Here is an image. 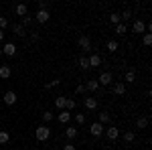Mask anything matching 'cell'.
Here are the masks:
<instances>
[{"mask_svg": "<svg viewBox=\"0 0 152 150\" xmlns=\"http://www.w3.org/2000/svg\"><path fill=\"white\" fill-rule=\"evenodd\" d=\"M49 18H51L49 10H37V14H35V20H37V23L45 24V23H49Z\"/></svg>", "mask_w": 152, "mask_h": 150, "instance_id": "obj_9", "label": "cell"}, {"mask_svg": "<svg viewBox=\"0 0 152 150\" xmlns=\"http://www.w3.org/2000/svg\"><path fill=\"white\" fill-rule=\"evenodd\" d=\"M0 51H2V55L12 57V55H16V45H14V43H2Z\"/></svg>", "mask_w": 152, "mask_h": 150, "instance_id": "obj_3", "label": "cell"}, {"mask_svg": "<svg viewBox=\"0 0 152 150\" xmlns=\"http://www.w3.org/2000/svg\"><path fill=\"white\" fill-rule=\"evenodd\" d=\"M132 31H134V33H138V35L146 33V23H144V20H140V18H136V20L132 23Z\"/></svg>", "mask_w": 152, "mask_h": 150, "instance_id": "obj_6", "label": "cell"}, {"mask_svg": "<svg viewBox=\"0 0 152 150\" xmlns=\"http://www.w3.org/2000/svg\"><path fill=\"white\" fill-rule=\"evenodd\" d=\"M97 122H99L102 126H105V124H110V122H112V116L107 114V112H102V114L97 116Z\"/></svg>", "mask_w": 152, "mask_h": 150, "instance_id": "obj_17", "label": "cell"}, {"mask_svg": "<svg viewBox=\"0 0 152 150\" xmlns=\"http://www.w3.org/2000/svg\"><path fill=\"white\" fill-rule=\"evenodd\" d=\"M104 130H105V128L102 126L99 122H94V124H91V128H89V134H91L94 138H97V136H102V134H104Z\"/></svg>", "mask_w": 152, "mask_h": 150, "instance_id": "obj_7", "label": "cell"}, {"mask_svg": "<svg viewBox=\"0 0 152 150\" xmlns=\"http://www.w3.org/2000/svg\"><path fill=\"white\" fill-rule=\"evenodd\" d=\"M126 33H128V26H126V24H124V23H120V24H116V35H120V37H124V35H126Z\"/></svg>", "mask_w": 152, "mask_h": 150, "instance_id": "obj_24", "label": "cell"}, {"mask_svg": "<svg viewBox=\"0 0 152 150\" xmlns=\"http://www.w3.org/2000/svg\"><path fill=\"white\" fill-rule=\"evenodd\" d=\"M107 20H110V23L114 24V26H116V24H120V23H122V20H120V14H118V12H112V14L107 16Z\"/></svg>", "mask_w": 152, "mask_h": 150, "instance_id": "obj_26", "label": "cell"}, {"mask_svg": "<svg viewBox=\"0 0 152 150\" xmlns=\"http://www.w3.org/2000/svg\"><path fill=\"white\" fill-rule=\"evenodd\" d=\"M35 138L39 140V142H47V140L51 138V128H49L47 124H41V126L35 130Z\"/></svg>", "mask_w": 152, "mask_h": 150, "instance_id": "obj_1", "label": "cell"}, {"mask_svg": "<svg viewBox=\"0 0 152 150\" xmlns=\"http://www.w3.org/2000/svg\"><path fill=\"white\" fill-rule=\"evenodd\" d=\"M87 63H89V69H94V67H99V65H102V57H99V55H89V57H87Z\"/></svg>", "mask_w": 152, "mask_h": 150, "instance_id": "obj_11", "label": "cell"}, {"mask_svg": "<svg viewBox=\"0 0 152 150\" xmlns=\"http://www.w3.org/2000/svg\"><path fill=\"white\" fill-rule=\"evenodd\" d=\"M41 118H43V122H45V124H49V122H53V118H55V116H53V112L45 110V112L41 114Z\"/></svg>", "mask_w": 152, "mask_h": 150, "instance_id": "obj_25", "label": "cell"}, {"mask_svg": "<svg viewBox=\"0 0 152 150\" xmlns=\"http://www.w3.org/2000/svg\"><path fill=\"white\" fill-rule=\"evenodd\" d=\"M6 26H8V18L6 16H0V31H4Z\"/></svg>", "mask_w": 152, "mask_h": 150, "instance_id": "obj_35", "label": "cell"}, {"mask_svg": "<svg viewBox=\"0 0 152 150\" xmlns=\"http://www.w3.org/2000/svg\"><path fill=\"white\" fill-rule=\"evenodd\" d=\"M35 150H39V148H35Z\"/></svg>", "mask_w": 152, "mask_h": 150, "instance_id": "obj_44", "label": "cell"}, {"mask_svg": "<svg viewBox=\"0 0 152 150\" xmlns=\"http://www.w3.org/2000/svg\"><path fill=\"white\" fill-rule=\"evenodd\" d=\"M97 83H99V87H102V85H112V83H114V75H112L110 71H104V73L97 77Z\"/></svg>", "mask_w": 152, "mask_h": 150, "instance_id": "obj_4", "label": "cell"}, {"mask_svg": "<svg viewBox=\"0 0 152 150\" xmlns=\"http://www.w3.org/2000/svg\"><path fill=\"white\" fill-rule=\"evenodd\" d=\"M105 49H107L110 53H116L118 49H120V45H118V41H107V43H105Z\"/></svg>", "mask_w": 152, "mask_h": 150, "instance_id": "obj_23", "label": "cell"}, {"mask_svg": "<svg viewBox=\"0 0 152 150\" xmlns=\"http://www.w3.org/2000/svg\"><path fill=\"white\" fill-rule=\"evenodd\" d=\"M0 57H2V51H0Z\"/></svg>", "mask_w": 152, "mask_h": 150, "instance_id": "obj_41", "label": "cell"}, {"mask_svg": "<svg viewBox=\"0 0 152 150\" xmlns=\"http://www.w3.org/2000/svg\"><path fill=\"white\" fill-rule=\"evenodd\" d=\"M63 150H75V144L67 142V144H63Z\"/></svg>", "mask_w": 152, "mask_h": 150, "instance_id": "obj_39", "label": "cell"}, {"mask_svg": "<svg viewBox=\"0 0 152 150\" xmlns=\"http://www.w3.org/2000/svg\"><path fill=\"white\" fill-rule=\"evenodd\" d=\"M65 136H67L69 140L77 138V130H75V126H67V128H65Z\"/></svg>", "mask_w": 152, "mask_h": 150, "instance_id": "obj_22", "label": "cell"}, {"mask_svg": "<svg viewBox=\"0 0 152 150\" xmlns=\"http://www.w3.org/2000/svg\"><path fill=\"white\" fill-rule=\"evenodd\" d=\"M65 110H67V112L75 110V100H73V97H67V102H65Z\"/></svg>", "mask_w": 152, "mask_h": 150, "instance_id": "obj_30", "label": "cell"}, {"mask_svg": "<svg viewBox=\"0 0 152 150\" xmlns=\"http://www.w3.org/2000/svg\"><path fill=\"white\" fill-rule=\"evenodd\" d=\"M77 47H79L81 51H91V39L87 35H81L77 39Z\"/></svg>", "mask_w": 152, "mask_h": 150, "instance_id": "obj_2", "label": "cell"}, {"mask_svg": "<svg viewBox=\"0 0 152 150\" xmlns=\"http://www.w3.org/2000/svg\"><path fill=\"white\" fill-rule=\"evenodd\" d=\"M10 75H12L10 65H2V67H0V77H2V79H8Z\"/></svg>", "mask_w": 152, "mask_h": 150, "instance_id": "obj_19", "label": "cell"}, {"mask_svg": "<svg viewBox=\"0 0 152 150\" xmlns=\"http://www.w3.org/2000/svg\"><path fill=\"white\" fill-rule=\"evenodd\" d=\"M77 65H79V69H81V71H89V63H87V57H85V55L77 57Z\"/></svg>", "mask_w": 152, "mask_h": 150, "instance_id": "obj_16", "label": "cell"}, {"mask_svg": "<svg viewBox=\"0 0 152 150\" xmlns=\"http://www.w3.org/2000/svg\"><path fill=\"white\" fill-rule=\"evenodd\" d=\"M85 89H87V91H91V93L99 91V83H97V79H89L87 83H85Z\"/></svg>", "mask_w": 152, "mask_h": 150, "instance_id": "obj_13", "label": "cell"}, {"mask_svg": "<svg viewBox=\"0 0 152 150\" xmlns=\"http://www.w3.org/2000/svg\"><path fill=\"white\" fill-rule=\"evenodd\" d=\"M134 140H136V134H134V132H124V142H128V144H132V142H134Z\"/></svg>", "mask_w": 152, "mask_h": 150, "instance_id": "obj_27", "label": "cell"}, {"mask_svg": "<svg viewBox=\"0 0 152 150\" xmlns=\"http://www.w3.org/2000/svg\"><path fill=\"white\" fill-rule=\"evenodd\" d=\"M12 33L16 37H24L26 35V29H24L23 24H12Z\"/></svg>", "mask_w": 152, "mask_h": 150, "instance_id": "obj_18", "label": "cell"}, {"mask_svg": "<svg viewBox=\"0 0 152 150\" xmlns=\"http://www.w3.org/2000/svg\"><path fill=\"white\" fill-rule=\"evenodd\" d=\"M33 20H35V18H33V16H28V14H26V16H23V26L24 29H26V26H28V24H33Z\"/></svg>", "mask_w": 152, "mask_h": 150, "instance_id": "obj_31", "label": "cell"}, {"mask_svg": "<svg viewBox=\"0 0 152 150\" xmlns=\"http://www.w3.org/2000/svg\"><path fill=\"white\" fill-rule=\"evenodd\" d=\"M0 43H4V31H0Z\"/></svg>", "mask_w": 152, "mask_h": 150, "instance_id": "obj_40", "label": "cell"}, {"mask_svg": "<svg viewBox=\"0 0 152 150\" xmlns=\"http://www.w3.org/2000/svg\"><path fill=\"white\" fill-rule=\"evenodd\" d=\"M57 120L61 122V124H69V122H71V112H67V110H61Z\"/></svg>", "mask_w": 152, "mask_h": 150, "instance_id": "obj_12", "label": "cell"}, {"mask_svg": "<svg viewBox=\"0 0 152 150\" xmlns=\"http://www.w3.org/2000/svg\"><path fill=\"white\" fill-rule=\"evenodd\" d=\"M83 104H85V108H87L89 112H95V110H97V100H95V97H85Z\"/></svg>", "mask_w": 152, "mask_h": 150, "instance_id": "obj_14", "label": "cell"}, {"mask_svg": "<svg viewBox=\"0 0 152 150\" xmlns=\"http://www.w3.org/2000/svg\"><path fill=\"white\" fill-rule=\"evenodd\" d=\"M75 91H77V93H85V91H87V89H85V83H79V85L75 87Z\"/></svg>", "mask_w": 152, "mask_h": 150, "instance_id": "obj_38", "label": "cell"}, {"mask_svg": "<svg viewBox=\"0 0 152 150\" xmlns=\"http://www.w3.org/2000/svg\"><path fill=\"white\" fill-rule=\"evenodd\" d=\"M2 100H4V104H6V105H14L16 102H18V95H16L14 91H6Z\"/></svg>", "mask_w": 152, "mask_h": 150, "instance_id": "obj_10", "label": "cell"}, {"mask_svg": "<svg viewBox=\"0 0 152 150\" xmlns=\"http://www.w3.org/2000/svg\"><path fill=\"white\" fill-rule=\"evenodd\" d=\"M136 126L140 128V130H146V128H148V118H146V116H140V118L136 120Z\"/></svg>", "mask_w": 152, "mask_h": 150, "instance_id": "obj_21", "label": "cell"}, {"mask_svg": "<svg viewBox=\"0 0 152 150\" xmlns=\"http://www.w3.org/2000/svg\"><path fill=\"white\" fill-rule=\"evenodd\" d=\"M105 136H107V140H118L120 138V128H116V126H107V130H105Z\"/></svg>", "mask_w": 152, "mask_h": 150, "instance_id": "obj_8", "label": "cell"}, {"mask_svg": "<svg viewBox=\"0 0 152 150\" xmlns=\"http://www.w3.org/2000/svg\"><path fill=\"white\" fill-rule=\"evenodd\" d=\"M47 0H39V10H47Z\"/></svg>", "mask_w": 152, "mask_h": 150, "instance_id": "obj_37", "label": "cell"}, {"mask_svg": "<svg viewBox=\"0 0 152 150\" xmlns=\"http://www.w3.org/2000/svg\"><path fill=\"white\" fill-rule=\"evenodd\" d=\"M59 83H61V79H59V77H57V79H53V81H49L47 85H45V89H51V87H55V85H59Z\"/></svg>", "mask_w": 152, "mask_h": 150, "instance_id": "obj_34", "label": "cell"}, {"mask_svg": "<svg viewBox=\"0 0 152 150\" xmlns=\"http://www.w3.org/2000/svg\"><path fill=\"white\" fill-rule=\"evenodd\" d=\"M110 150H116V148H110Z\"/></svg>", "mask_w": 152, "mask_h": 150, "instance_id": "obj_42", "label": "cell"}, {"mask_svg": "<svg viewBox=\"0 0 152 150\" xmlns=\"http://www.w3.org/2000/svg\"><path fill=\"white\" fill-rule=\"evenodd\" d=\"M128 18H132V10H124L122 14H120V20H122V23L128 20Z\"/></svg>", "mask_w": 152, "mask_h": 150, "instance_id": "obj_32", "label": "cell"}, {"mask_svg": "<svg viewBox=\"0 0 152 150\" xmlns=\"http://www.w3.org/2000/svg\"><path fill=\"white\" fill-rule=\"evenodd\" d=\"M8 140H10V134L6 130H0V144H6Z\"/></svg>", "mask_w": 152, "mask_h": 150, "instance_id": "obj_28", "label": "cell"}, {"mask_svg": "<svg viewBox=\"0 0 152 150\" xmlns=\"http://www.w3.org/2000/svg\"><path fill=\"white\" fill-rule=\"evenodd\" d=\"M112 91L116 95H126V83L124 81H114L112 83Z\"/></svg>", "mask_w": 152, "mask_h": 150, "instance_id": "obj_5", "label": "cell"}, {"mask_svg": "<svg viewBox=\"0 0 152 150\" xmlns=\"http://www.w3.org/2000/svg\"><path fill=\"white\" fill-rule=\"evenodd\" d=\"M14 12H16V16H20V18H23V16L28 14V6H26V4H16Z\"/></svg>", "mask_w": 152, "mask_h": 150, "instance_id": "obj_15", "label": "cell"}, {"mask_svg": "<svg viewBox=\"0 0 152 150\" xmlns=\"http://www.w3.org/2000/svg\"><path fill=\"white\" fill-rule=\"evenodd\" d=\"M142 43H144V47H150V45H152V35H150V33H144V37H142Z\"/></svg>", "mask_w": 152, "mask_h": 150, "instance_id": "obj_29", "label": "cell"}, {"mask_svg": "<svg viewBox=\"0 0 152 150\" xmlns=\"http://www.w3.org/2000/svg\"><path fill=\"white\" fill-rule=\"evenodd\" d=\"M65 102H67V97H65V95H59V97H55V108H57L59 112H61V110H65Z\"/></svg>", "mask_w": 152, "mask_h": 150, "instance_id": "obj_20", "label": "cell"}, {"mask_svg": "<svg viewBox=\"0 0 152 150\" xmlns=\"http://www.w3.org/2000/svg\"><path fill=\"white\" fill-rule=\"evenodd\" d=\"M132 81H136V73L134 71H128L126 73V83H132Z\"/></svg>", "mask_w": 152, "mask_h": 150, "instance_id": "obj_33", "label": "cell"}, {"mask_svg": "<svg viewBox=\"0 0 152 150\" xmlns=\"http://www.w3.org/2000/svg\"><path fill=\"white\" fill-rule=\"evenodd\" d=\"M146 150H150V148H146Z\"/></svg>", "mask_w": 152, "mask_h": 150, "instance_id": "obj_43", "label": "cell"}, {"mask_svg": "<svg viewBox=\"0 0 152 150\" xmlns=\"http://www.w3.org/2000/svg\"><path fill=\"white\" fill-rule=\"evenodd\" d=\"M75 122H77V124H85V116L83 114H75Z\"/></svg>", "mask_w": 152, "mask_h": 150, "instance_id": "obj_36", "label": "cell"}]
</instances>
